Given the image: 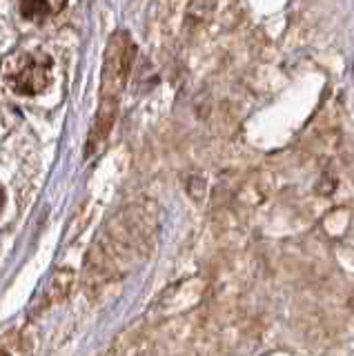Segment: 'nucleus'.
Segmentation results:
<instances>
[{"mask_svg": "<svg viewBox=\"0 0 354 356\" xmlns=\"http://www.w3.org/2000/svg\"><path fill=\"white\" fill-rule=\"evenodd\" d=\"M54 63L40 51H16L3 60L0 83L16 96H36L51 83Z\"/></svg>", "mask_w": 354, "mask_h": 356, "instance_id": "f257e3e1", "label": "nucleus"}, {"mask_svg": "<svg viewBox=\"0 0 354 356\" xmlns=\"http://www.w3.org/2000/svg\"><path fill=\"white\" fill-rule=\"evenodd\" d=\"M116 109H118V100H101V107H98L96 122H94V129L90 136V152L107 136L109 129H112L114 120H116Z\"/></svg>", "mask_w": 354, "mask_h": 356, "instance_id": "7ed1b4c3", "label": "nucleus"}, {"mask_svg": "<svg viewBox=\"0 0 354 356\" xmlns=\"http://www.w3.org/2000/svg\"><path fill=\"white\" fill-rule=\"evenodd\" d=\"M134 56H136V44L129 38V33L125 31L114 33L105 54L101 100H118L129 78L131 65H134Z\"/></svg>", "mask_w": 354, "mask_h": 356, "instance_id": "f03ea898", "label": "nucleus"}, {"mask_svg": "<svg viewBox=\"0 0 354 356\" xmlns=\"http://www.w3.org/2000/svg\"><path fill=\"white\" fill-rule=\"evenodd\" d=\"M49 14V0H20V16L27 20H45Z\"/></svg>", "mask_w": 354, "mask_h": 356, "instance_id": "20e7f679", "label": "nucleus"}, {"mask_svg": "<svg viewBox=\"0 0 354 356\" xmlns=\"http://www.w3.org/2000/svg\"><path fill=\"white\" fill-rule=\"evenodd\" d=\"M3 209H5V189L0 187V211H3Z\"/></svg>", "mask_w": 354, "mask_h": 356, "instance_id": "39448f33", "label": "nucleus"}]
</instances>
